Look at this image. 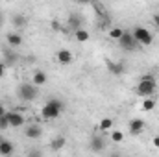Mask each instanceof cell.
Wrapping results in <instances>:
<instances>
[{
  "label": "cell",
  "instance_id": "1",
  "mask_svg": "<svg viewBox=\"0 0 159 157\" xmlns=\"http://www.w3.org/2000/svg\"><path fill=\"white\" fill-rule=\"evenodd\" d=\"M61 111H63V102L61 100H48L41 109V117L44 120H54V118H57L61 115Z\"/></svg>",
  "mask_w": 159,
  "mask_h": 157
},
{
  "label": "cell",
  "instance_id": "2",
  "mask_svg": "<svg viewBox=\"0 0 159 157\" xmlns=\"http://www.w3.org/2000/svg\"><path fill=\"white\" fill-rule=\"evenodd\" d=\"M137 94L139 96H144V98H150L154 92H156V79L152 78V76H143L141 78V81L137 83Z\"/></svg>",
  "mask_w": 159,
  "mask_h": 157
},
{
  "label": "cell",
  "instance_id": "3",
  "mask_svg": "<svg viewBox=\"0 0 159 157\" xmlns=\"http://www.w3.org/2000/svg\"><path fill=\"white\" fill-rule=\"evenodd\" d=\"M131 35L135 37L137 44H143V46H148V44L154 41V35H152L146 28H143V26H137V28L131 32Z\"/></svg>",
  "mask_w": 159,
  "mask_h": 157
},
{
  "label": "cell",
  "instance_id": "4",
  "mask_svg": "<svg viewBox=\"0 0 159 157\" xmlns=\"http://www.w3.org/2000/svg\"><path fill=\"white\" fill-rule=\"evenodd\" d=\"M19 96H20V100H24V102H32V100H35V96H37V87H35L34 83H22V85L19 87Z\"/></svg>",
  "mask_w": 159,
  "mask_h": 157
},
{
  "label": "cell",
  "instance_id": "5",
  "mask_svg": "<svg viewBox=\"0 0 159 157\" xmlns=\"http://www.w3.org/2000/svg\"><path fill=\"white\" fill-rule=\"evenodd\" d=\"M120 46L122 48H126V50H133L135 46H137V41H135V37L131 35V32H124V35L120 37Z\"/></svg>",
  "mask_w": 159,
  "mask_h": 157
},
{
  "label": "cell",
  "instance_id": "6",
  "mask_svg": "<svg viewBox=\"0 0 159 157\" xmlns=\"http://www.w3.org/2000/svg\"><path fill=\"white\" fill-rule=\"evenodd\" d=\"M7 122H9V128H20L24 124V117L17 111H7Z\"/></svg>",
  "mask_w": 159,
  "mask_h": 157
},
{
  "label": "cell",
  "instance_id": "7",
  "mask_svg": "<svg viewBox=\"0 0 159 157\" xmlns=\"http://www.w3.org/2000/svg\"><path fill=\"white\" fill-rule=\"evenodd\" d=\"M128 129H129V135H139V133L144 129V122H143V118H131Z\"/></svg>",
  "mask_w": 159,
  "mask_h": 157
},
{
  "label": "cell",
  "instance_id": "8",
  "mask_svg": "<svg viewBox=\"0 0 159 157\" xmlns=\"http://www.w3.org/2000/svg\"><path fill=\"white\" fill-rule=\"evenodd\" d=\"M56 57H57V61H59L61 65H69V63H72V59H74V56H72L70 50H59Z\"/></svg>",
  "mask_w": 159,
  "mask_h": 157
},
{
  "label": "cell",
  "instance_id": "9",
  "mask_svg": "<svg viewBox=\"0 0 159 157\" xmlns=\"http://www.w3.org/2000/svg\"><path fill=\"white\" fill-rule=\"evenodd\" d=\"M91 146H93V150H96V152H102V150L106 148V141H104V137H102V135H94V137H93V142H91Z\"/></svg>",
  "mask_w": 159,
  "mask_h": 157
},
{
  "label": "cell",
  "instance_id": "10",
  "mask_svg": "<svg viewBox=\"0 0 159 157\" xmlns=\"http://www.w3.org/2000/svg\"><path fill=\"white\" fill-rule=\"evenodd\" d=\"M6 39H7V44H11V46H19V44H22V37H20V34H15V32H9V34L6 35Z\"/></svg>",
  "mask_w": 159,
  "mask_h": 157
},
{
  "label": "cell",
  "instance_id": "11",
  "mask_svg": "<svg viewBox=\"0 0 159 157\" xmlns=\"http://www.w3.org/2000/svg\"><path fill=\"white\" fill-rule=\"evenodd\" d=\"M113 128V120L111 118H102L100 124H98V131H104V133H109Z\"/></svg>",
  "mask_w": 159,
  "mask_h": 157
},
{
  "label": "cell",
  "instance_id": "12",
  "mask_svg": "<svg viewBox=\"0 0 159 157\" xmlns=\"http://www.w3.org/2000/svg\"><path fill=\"white\" fill-rule=\"evenodd\" d=\"M13 154V144L9 141H0V155H11Z\"/></svg>",
  "mask_w": 159,
  "mask_h": 157
},
{
  "label": "cell",
  "instance_id": "13",
  "mask_svg": "<svg viewBox=\"0 0 159 157\" xmlns=\"http://www.w3.org/2000/svg\"><path fill=\"white\" fill-rule=\"evenodd\" d=\"M35 87H41V85H44L46 83V74L43 72V70H37L35 74H34V81H32Z\"/></svg>",
  "mask_w": 159,
  "mask_h": 157
},
{
  "label": "cell",
  "instance_id": "14",
  "mask_svg": "<svg viewBox=\"0 0 159 157\" xmlns=\"http://www.w3.org/2000/svg\"><path fill=\"white\" fill-rule=\"evenodd\" d=\"M65 142H67V141H65V137H56L54 141H50V148L57 152V150L65 148Z\"/></svg>",
  "mask_w": 159,
  "mask_h": 157
},
{
  "label": "cell",
  "instance_id": "15",
  "mask_svg": "<svg viewBox=\"0 0 159 157\" xmlns=\"http://www.w3.org/2000/svg\"><path fill=\"white\" fill-rule=\"evenodd\" d=\"M39 135H41V128L35 126V124H32V126L26 129V137H28V139H37Z\"/></svg>",
  "mask_w": 159,
  "mask_h": 157
},
{
  "label": "cell",
  "instance_id": "16",
  "mask_svg": "<svg viewBox=\"0 0 159 157\" xmlns=\"http://www.w3.org/2000/svg\"><path fill=\"white\" fill-rule=\"evenodd\" d=\"M109 137H111V141H113L115 144H120V142L124 141V133H122V131H119V129L109 131Z\"/></svg>",
  "mask_w": 159,
  "mask_h": 157
},
{
  "label": "cell",
  "instance_id": "17",
  "mask_svg": "<svg viewBox=\"0 0 159 157\" xmlns=\"http://www.w3.org/2000/svg\"><path fill=\"white\" fill-rule=\"evenodd\" d=\"M107 67H109V70H111L113 74H117V76L124 70V65H122V63H113V61H109V63H107Z\"/></svg>",
  "mask_w": 159,
  "mask_h": 157
},
{
  "label": "cell",
  "instance_id": "18",
  "mask_svg": "<svg viewBox=\"0 0 159 157\" xmlns=\"http://www.w3.org/2000/svg\"><path fill=\"white\" fill-rule=\"evenodd\" d=\"M76 39H78L80 43H87V41H89V32L78 28V30H76Z\"/></svg>",
  "mask_w": 159,
  "mask_h": 157
},
{
  "label": "cell",
  "instance_id": "19",
  "mask_svg": "<svg viewBox=\"0 0 159 157\" xmlns=\"http://www.w3.org/2000/svg\"><path fill=\"white\" fill-rule=\"evenodd\" d=\"M122 35H124V30H122V28H111V30H109V37H111V39L120 41Z\"/></svg>",
  "mask_w": 159,
  "mask_h": 157
},
{
  "label": "cell",
  "instance_id": "20",
  "mask_svg": "<svg viewBox=\"0 0 159 157\" xmlns=\"http://www.w3.org/2000/svg\"><path fill=\"white\" fill-rule=\"evenodd\" d=\"M154 107H156V100H154L152 96H150V98H144V102H143V109H144V111H152Z\"/></svg>",
  "mask_w": 159,
  "mask_h": 157
},
{
  "label": "cell",
  "instance_id": "21",
  "mask_svg": "<svg viewBox=\"0 0 159 157\" xmlns=\"http://www.w3.org/2000/svg\"><path fill=\"white\" fill-rule=\"evenodd\" d=\"M9 128V122H7V115L6 117L0 118V131H4V129H7Z\"/></svg>",
  "mask_w": 159,
  "mask_h": 157
},
{
  "label": "cell",
  "instance_id": "22",
  "mask_svg": "<svg viewBox=\"0 0 159 157\" xmlns=\"http://www.w3.org/2000/svg\"><path fill=\"white\" fill-rule=\"evenodd\" d=\"M13 22H15V26H22L26 20H24V17H15V19H13Z\"/></svg>",
  "mask_w": 159,
  "mask_h": 157
},
{
  "label": "cell",
  "instance_id": "23",
  "mask_svg": "<svg viewBox=\"0 0 159 157\" xmlns=\"http://www.w3.org/2000/svg\"><path fill=\"white\" fill-rule=\"evenodd\" d=\"M152 142H154V148H157V150H159V135L154 137V141H152Z\"/></svg>",
  "mask_w": 159,
  "mask_h": 157
},
{
  "label": "cell",
  "instance_id": "24",
  "mask_svg": "<svg viewBox=\"0 0 159 157\" xmlns=\"http://www.w3.org/2000/svg\"><path fill=\"white\" fill-rule=\"evenodd\" d=\"M4 74H6V65H4V63H0V78H2Z\"/></svg>",
  "mask_w": 159,
  "mask_h": 157
},
{
  "label": "cell",
  "instance_id": "25",
  "mask_svg": "<svg viewBox=\"0 0 159 157\" xmlns=\"http://www.w3.org/2000/svg\"><path fill=\"white\" fill-rule=\"evenodd\" d=\"M6 115H7L6 107H4V105H0V118H2V117H6Z\"/></svg>",
  "mask_w": 159,
  "mask_h": 157
},
{
  "label": "cell",
  "instance_id": "26",
  "mask_svg": "<svg viewBox=\"0 0 159 157\" xmlns=\"http://www.w3.org/2000/svg\"><path fill=\"white\" fill-rule=\"evenodd\" d=\"M30 157H41V152H32V154H30Z\"/></svg>",
  "mask_w": 159,
  "mask_h": 157
},
{
  "label": "cell",
  "instance_id": "27",
  "mask_svg": "<svg viewBox=\"0 0 159 157\" xmlns=\"http://www.w3.org/2000/svg\"><path fill=\"white\" fill-rule=\"evenodd\" d=\"M109 157H120V154H111Z\"/></svg>",
  "mask_w": 159,
  "mask_h": 157
},
{
  "label": "cell",
  "instance_id": "28",
  "mask_svg": "<svg viewBox=\"0 0 159 157\" xmlns=\"http://www.w3.org/2000/svg\"><path fill=\"white\" fill-rule=\"evenodd\" d=\"M156 22H157V24H159V13H157V15H156Z\"/></svg>",
  "mask_w": 159,
  "mask_h": 157
},
{
  "label": "cell",
  "instance_id": "29",
  "mask_svg": "<svg viewBox=\"0 0 159 157\" xmlns=\"http://www.w3.org/2000/svg\"><path fill=\"white\" fill-rule=\"evenodd\" d=\"M2 22H4V19H2V15H0V26H2Z\"/></svg>",
  "mask_w": 159,
  "mask_h": 157
}]
</instances>
